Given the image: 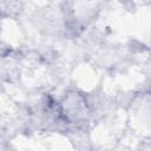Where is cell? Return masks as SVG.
I'll return each instance as SVG.
<instances>
[{"label":"cell","mask_w":151,"mask_h":151,"mask_svg":"<svg viewBox=\"0 0 151 151\" xmlns=\"http://www.w3.org/2000/svg\"><path fill=\"white\" fill-rule=\"evenodd\" d=\"M61 105L65 114L72 119H79L85 116L86 103L85 99L78 93H71L65 97Z\"/></svg>","instance_id":"1"}]
</instances>
